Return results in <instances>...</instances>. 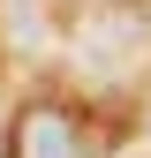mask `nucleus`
<instances>
[{"label":"nucleus","instance_id":"nucleus-1","mask_svg":"<svg viewBox=\"0 0 151 158\" xmlns=\"http://www.w3.org/2000/svg\"><path fill=\"white\" fill-rule=\"evenodd\" d=\"M15 158H83V128L68 121L61 106H30L23 121H15Z\"/></svg>","mask_w":151,"mask_h":158}]
</instances>
